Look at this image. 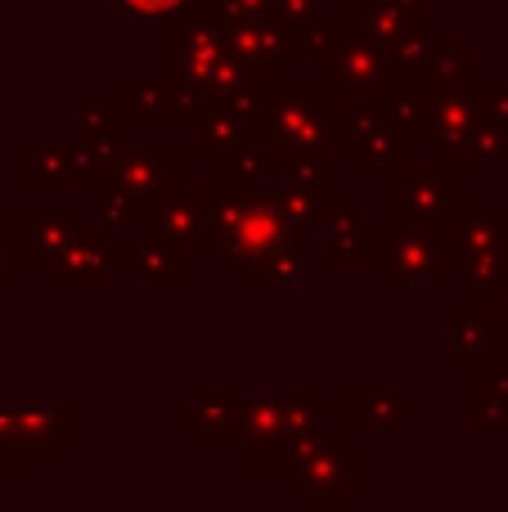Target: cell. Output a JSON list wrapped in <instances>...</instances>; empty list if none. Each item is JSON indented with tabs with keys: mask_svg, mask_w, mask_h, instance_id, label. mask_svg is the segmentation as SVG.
<instances>
[{
	"mask_svg": "<svg viewBox=\"0 0 508 512\" xmlns=\"http://www.w3.org/2000/svg\"><path fill=\"white\" fill-rule=\"evenodd\" d=\"M135 5H167V0H135Z\"/></svg>",
	"mask_w": 508,
	"mask_h": 512,
	"instance_id": "obj_1",
	"label": "cell"
}]
</instances>
